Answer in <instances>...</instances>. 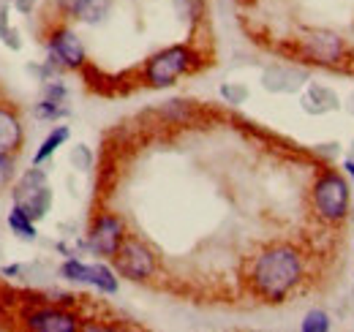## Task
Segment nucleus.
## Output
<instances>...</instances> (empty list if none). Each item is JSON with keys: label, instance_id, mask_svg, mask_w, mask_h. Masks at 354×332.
<instances>
[{"label": "nucleus", "instance_id": "obj_1", "mask_svg": "<svg viewBox=\"0 0 354 332\" xmlns=\"http://www.w3.org/2000/svg\"><path fill=\"white\" fill-rule=\"evenodd\" d=\"M303 273L306 264L295 246H270L259 256H254L248 267V286L254 297L265 302H283L303 281Z\"/></svg>", "mask_w": 354, "mask_h": 332}, {"label": "nucleus", "instance_id": "obj_2", "mask_svg": "<svg viewBox=\"0 0 354 332\" xmlns=\"http://www.w3.org/2000/svg\"><path fill=\"white\" fill-rule=\"evenodd\" d=\"M202 66V55L191 44H172L161 52H156L142 66V82L147 87H169L180 77L196 71Z\"/></svg>", "mask_w": 354, "mask_h": 332}, {"label": "nucleus", "instance_id": "obj_3", "mask_svg": "<svg viewBox=\"0 0 354 332\" xmlns=\"http://www.w3.org/2000/svg\"><path fill=\"white\" fill-rule=\"evenodd\" d=\"M310 205H313V212L319 215V221L324 223L346 221L349 208H352V191H349L346 177L335 169L322 172L310 185Z\"/></svg>", "mask_w": 354, "mask_h": 332}, {"label": "nucleus", "instance_id": "obj_4", "mask_svg": "<svg viewBox=\"0 0 354 332\" xmlns=\"http://www.w3.org/2000/svg\"><path fill=\"white\" fill-rule=\"evenodd\" d=\"M115 273L126 281L133 284H145L158 273V256L145 240H139L136 234H129L123 240L120 250L115 253Z\"/></svg>", "mask_w": 354, "mask_h": 332}, {"label": "nucleus", "instance_id": "obj_5", "mask_svg": "<svg viewBox=\"0 0 354 332\" xmlns=\"http://www.w3.org/2000/svg\"><path fill=\"white\" fill-rule=\"evenodd\" d=\"M11 202L17 208H22L33 221H41L49 205H52V191H49V183H46V172L39 164H33L14 185L11 191Z\"/></svg>", "mask_w": 354, "mask_h": 332}, {"label": "nucleus", "instance_id": "obj_6", "mask_svg": "<svg viewBox=\"0 0 354 332\" xmlns=\"http://www.w3.org/2000/svg\"><path fill=\"white\" fill-rule=\"evenodd\" d=\"M19 322L25 330L33 332H80L82 330V319L60 305H52V302H36V305H28L22 313H19Z\"/></svg>", "mask_w": 354, "mask_h": 332}, {"label": "nucleus", "instance_id": "obj_7", "mask_svg": "<svg viewBox=\"0 0 354 332\" xmlns=\"http://www.w3.org/2000/svg\"><path fill=\"white\" fill-rule=\"evenodd\" d=\"M126 237H129V229H126L123 215H118V212H98V215L90 221L88 248L93 250L95 256L115 259V253L120 250Z\"/></svg>", "mask_w": 354, "mask_h": 332}, {"label": "nucleus", "instance_id": "obj_8", "mask_svg": "<svg viewBox=\"0 0 354 332\" xmlns=\"http://www.w3.org/2000/svg\"><path fill=\"white\" fill-rule=\"evenodd\" d=\"M46 49H49V60L57 66V68H85V46L80 42V36L66 28V25H55L49 33H46Z\"/></svg>", "mask_w": 354, "mask_h": 332}, {"label": "nucleus", "instance_id": "obj_9", "mask_svg": "<svg viewBox=\"0 0 354 332\" xmlns=\"http://www.w3.org/2000/svg\"><path fill=\"white\" fill-rule=\"evenodd\" d=\"M344 52H346L344 39L330 30H316L300 44V55L319 66H338L344 60Z\"/></svg>", "mask_w": 354, "mask_h": 332}, {"label": "nucleus", "instance_id": "obj_10", "mask_svg": "<svg viewBox=\"0 0 354 332\" xmlns=\"http://www.w3.org/2000/svg\"><path fill=\"white\" fill-rule=\"evenodd\" d=\"M25 145V125L19 118V109L8 101H0V153L19 156Z\"/></svg>", "mask_w": 354, "mask_h": 332}, {"label": "nucleus", "instance_id": "obj_11", "mask_svg": "<svg viewBox=\"0 0 354 332\" xmlns=\"http://www.w3.org/2000/svg\"><path fill=\"white\" fill-rule=\"evenodd\" d=\"M88 284L95 286L98 291H104V294H118V286H120L118 284V273L112 267L101 264V261L88 264Z\"/></svg>", "mask_w": 354, "mask_h": 332}, {"label": "nucleus", "instance_id": "obj_12", "mask_svg": "<svg viewBox=\"0 0 354 332\" xmlns=\"http://www.w3.org/2000/svg\"><path fill=\"white\" fill-rule=\"evenodd\" d=\"M68 136H71V131H68V125H55L52 131H49V136H46L44 142H41V147L36 150V156H33V164H44L49 156H55L57 153V147H63L66 142H68Z\"/></svg>", "mask_w": 354, "mask_h": 332}, {"label": "nucleus", "instance_id": "obj_13", "mask_svg": "<svg viewBox=\"0 0 354 332\" xmlns=\"http://www.w3.org/2000/svg\"><path fill=\"white\" fill-rule=\"evenodd\" d=\"M8 229L17 234V237H22V240H36V221L25 212L22 208H11V212H8Z\"/></svg>", "mask_w": 354, "mask_h": 332}, {"label": "nucleus", "instance_id": "obj_14", "mask_svg": "<svg viewBox=\"0 0 354 332\" xmlns=\"http://www.w3.org/2000/svg\"><path fill=\"white\" fill-rule=\"evenodd\" d=\"M33 115H36L39 120H46V123H57V120L68 118L71 109L66 107V101H55V98H46L44 95V98L33 107Z\"/></svg>", "mask_w": 354, "mask_h": 332}, {"label": "nucleus", "instance_id": "obj_15", "mask_svg": "<svg viewBox=\"0 0 354 332\" xmlns=\"http://www.w3.org/2000/svg\"><path fill=\"white\" fill-rule=\"evenodd\" d=\"M60 275L66 281H74V284H88V261H82L77 256H68L60 264Z\"/></svg>", "mask_w": 354, "mask_h": 332}, {"label": "nucleus", "instance_id": "obj_16", "mask_svg": "<svg viewBox=\"0 0 354 332\" xmlns=\"http://www.w3.org/2000/svg\"><path fill=\"white\" fill-rule=\"evenodd\" d=\"M112 3H115V0H88L77 19H80V22H88V25H95V22H101V19L109 14Z\"/></svg>", "mask_w": 354, "mask_h": 332}, {"label": "nucleus", "instance_id": "obj_17", "mask_svg": "<svg viewBox=\"0 0 354 332\" xmlns=\"http://www.w3.org/2000/svg\"><path fill=\"white\" fill-rule=\"evenodd\" d=\"M300 330L303 332H327L330 330V316L324 313V311H308L306 313V319H303V324H300Z\"/></svg>", "mask_w": 354, "mask_h": 332}, {"label": "nucleus", "instance_id": "obj_18", "mask_svg": "<svg viewBox=\"0 0 354 332\" xmlns=\"http://www.w3.org/2000/svg\"><path fill=\"white\" fill-rule=\"evenodd\" d=\"M85 3L88 0H55L52 6L57 8V14H63L66 19H77L80 17V11L85 8Z\"/></svg>", "mask_w": 354, "mask_h": 332}, {"label": "nucleus", "instance_id": "obj_19", "mask_svg": "<svg viewBox=\"0 0 354 332\" xmlns=\"http://www.w3.org/2000/svg\"><path fill=\"white\" fill-rule=\"evenodd\" d=\"M14 166H17V156L0 153V191H3L6 185H11V180H14Z\"/></svg>", "mask_w": 354, "mask_h": 332}, {"label": "nucleus", "instance_id": "obj_20", "mask_svg": "<svg viewBox=\"0 0 354 332\" xmlns=\"http://www.w3.org/2000/svg\"><path fill=\"white\" fill-rule=\"evenodd\" d=\"M44 95L46 98H55V101H66V95H68V90H66V84L63 82H46L44 87Z\"/></svg>", "mask_w": 354, "mask_h": 332}, {"label": "nucleus", "instance_id": "obj_21", "mask_svg": "<svg viewBox=\"0 0 354 332\" xmlns=\"http://www.w3.org/2000/svg\"><path fill=\"white\" fill-rule=\"evenodd\" d=\"M221 93H223V98H229L232 104H240V101L245 98V90H243V87H229V84H223Z\"/></svg>", "mask_w": 354, "mask_h": 332}, {"label": "nucleus", "instance_id": "obj_22", "mask_svg": "<svg viewBox=\"0 0 354 332\" xmlns=\"http://www.w3.org/2000/svg\"><path fill=\"white\" fill-rule=\"evenodd\" d=\"M71 161H74V164H82V169H88V166H90V150H88V147H82V145H80V147L74 150Z\"/></svg>", "mask_w": 354, "mask_h": 332}, {"label": "nucleus", "instance_id": "obj_23", "mask_svg": "<svg viewBox=\"0 0 354 332\" xmlns=\"http://www.w3.org/2000/svg\"><path fill=\"white\" fill-rule=\"evenodd\" d=\"M36 3H39V0H14V6H17V11H19V14H30Z\"/></svg>", "mask_w": 354, "mask_h": 332}, {"label": "nucleus", "instance_id": "obj_24", "mask_svg": "<svg viewBox=\"0 0 354 332\" xmlns=\"http://www.w3.org/2000/svg\"><path fill=\"white\" fill-rule=\"evenodd\" d=\"M19 270H22V267L11 264V267H3V270H0V275H6V278H14V275H19Z\"/></svg>", "mask_w": 354, "mask_h": 332}, {"label": "nucleus", "instance_id": "obj_25", "mask_svg": "<svg viewBox=\"0 0 354 332\" xmlns=\"http://www.w3.org/2000/svg\"><path fill=\"white\" fill-rule=\"evenodd\" d=\"M344 172L352 177V183H354V161H352V158H349V161H344Z\"/></svg>", "mask_w": 354, "mask_h": 332}, {"label": "nucleus", "instance_id": "obj_26", "mask_svg": "<svg viewBox=\"0 0 354 332\" xmlns=\"http://www.w3.org/2000/svg\"><path fill=\"white\" fill-rule=\"evenodd\" d=\"M352 109H354V98H352Z\"/></svg>", "mask_w": 354, "mask_h": 332}]
</instances>
